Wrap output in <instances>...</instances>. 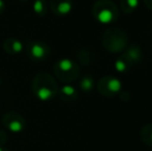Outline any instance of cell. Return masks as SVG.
I'll list each match as a JSON object with an SVG mask.
<instances>
[{
  "label": "cell",
  "instance_id": "6da1fadb",
  "mask_svg": "<svg viewBox=\"0 0 152 151\" xmlns=\"http://www.w3.org/2000/svg\"><path fill=\"white\" fill-rule=\"evenodd\" d=\"M58 89L59 87L54 77L47 71H40L32 79V93L40 101H52L58 93Z\"/></svg>",
  "mask_w": 152,
  "mask_h": 151
},
{
  "label": "cell",
  "instance_id": "7a4b0ae2",
  "mask_svg": "<svg viewBox=\"0 0 152 151\" xmlns=\"http://www.w3.org/2000/svg\"><path fill=\"white\" fill-rule=\"evenodd\" d=\"M102 44L111 53H120L129 44L128 35L122 28L111 26L102 35Z\"/></svg>",
  "mask_w": 152,
  "mask_h": 151
},
{
  "label": "cell",
  "instance_id": "3957f363",
  "mask_svg": "<svg viewBox=\"0 0 152 151\" xmlns=\"http://www.w3.org/2000/svg\"><path fill=\"white\" fill-rule=\"evenodd\" d=\"M120 9L112 0H97L92 6V15L100 24H114L119 18Z\"/></svg>",
  "mask_w": 152,
  "mask_h": 151
},
{
  "label": "cell",
  "instance_id": "277c9868",
  "mask_svg": "<svg viewBox=\"0 0 152 151\" xmlns=\"http://www.w3.org/2000/svg\"><path fill=\"white\" fill-rule=\"evenodd\" d=\"M54 75L58 80L64 83H72L80 77L81 69L75 60L69 58H61L54 64Z\"/></svg>",
  "mask_w": 152,
  "mask_h": 151
},
{
  "label": "cell",
  "instance_id": "5b68a950",
  "mask_svg": "<svg viewBox=\"0 0 152 151\" xmlns=\"http://www.w3.org/2000/svg\"><path fill=\"white\" fill-rule=\"evenodd\" d=\"M25 50L28 58L36 62L47 61L52 54L50 44L42 40H27L25 44Z\"/></svg>",
  "mask_w": 152,
  "mask_h": 151
},
{
  "label": "cell",
  "instance_id": "8992f818",
  "mask_svg": "<svg viewBox=\"0 0 152 151\" xmlns=\"http://www.w3.org/2000/svg\"><path fill=\"white\" fill-rule=\"evenodd\" d=\"M97 91L106 97H113L118 95L122 90V83L114 76H104L96 84Z\"/></svg>",
  "mask_w": 152,
  "mask_h": 151
},
{
  "label": "cell",
  "instance_id": "52a82bcc",
  "mask_svg": "<svg viewBox=\"0 0 152 151\" xmlns=\"http://www.w3.org/2000/svg\"><path fill=\"white\" fill-rule=\"evenodd\" d=\"M2 124L12 133H21L26 128V120L20 113L8 111L2 117Z\"/></svg>",
  "mask_w": 152,
  "mask_h": 151
},
{
  "label": "cell",
  "instance_id": "ba28073f",
  "mask_svg": "<svg viewBox=\"0 0 152 151\" xmlns=\"http://www.w3.org/2000/svg\"><path fill=\"white\" fill-rule=\"evenodd\" d=\"M50 8L57 17H65L74 7L72 0H50Z\"/></svg>",
  "mask_w": 152,
  "mask_h": 151
},
{
  "label": "cell",
  "instance_id": "9c48e42d",
  "mask_svg": "<svg viewBox=\"0 0 152 151\" xmlns=\"http://www.w3.org/2000/svg\"><path fill=\"white\" fill-rule=\"evenodd\" d=\"M2 47H3V50L5 51V53H7L10 55L20 54L25 49V44L20 39H18L16 37L6 38L3 42Z\"/></svg>",
  "mask_w": 152,
  "mask_h": 151
},
{
  "label": "cell",
  "instance_id": "30bf717a",
  "mask_svg": "<svg viewBox=\"0 0 152 151\" xmlns=\"http://www.w3.org/2000/svg\"><path fill=\"white\" fill-rule=\"evenodd\" d=\"M60 99L64 103H72L78 98V91L72 85L65 84L58 89V93Z\"/></svg>",
  "mask_w": 152,
  "mask_h": 151
},
{
  "label": "cell",
  "instance_id": "8fae6325",
  "mask_svg": "<svg viewBox=\"0 0 152 151\" xmlns=\"http://www.w3.org/2000/svg\"><path fill=\"white\" fill-rule=\"evenodd\" d=\"M124 54L129 58V60L132 62V64L134 63H140L143 60V51L142 48L139 44L137 42H132V44H128L127 48L125 49Z\"/></svg>",
  "mask_w": 152,
  "mask_h": 151
},
{
  "label": "cell",
  "instance_id": "7c38bea8",
  "mask_svg": "<svg viewBox=\"0 0 152 151\" xmlns=\"http://www.w3.org/2000/svg\"><path fill=\"white\" fill-rule=\"evenodd\" d=\"M76 57L82 65H91L95 60V54L87 48L80 49L76 53Z\"/></svg>",
  "mask_w": 152,
  "mask_h": 151
},
{
  "label": "cell",
  "instance_id": "4fadbf2b",
  "mask_svg": "<svg viewBox=\"0 0 152 151\" xmlns=\"http://www.w3.org/2000/svg\"><path fill=\"white\" fill-rule=\"evenodd\" d=\"M132 65H134L132 62L129 60V58H128L124 53L121 54L120 56L116 59V61H115V69H116V71H118V73H121V74L128 71L132 69Z\"/></svg>",
  "mask_w": 152,
  "mask_h": 151
},
{
  "label": "cell",
  "instance_id": "5bb4252c",
  "mask_svg": "<svg viewBox=\"0 0 152 151\" xmlns=\"http://www.w3.org/2000/svg\"><path fill=\"white\" fill-rule=\"evenodd\" d=\"M141 139H142L143 143L146 144L152 148V124L151 123H147V124L143 125L142 129H141Z\"/></svg>",
  "mask_w": 152,
  "mask_h": 151
},
{
  "label": "cell",
  "instance_id": "9a60e30c",
  "mask_svg": "<svg viewBox=\"0 0 152 151\" xmlns=\"http://www.w3.org/2000/svg\"><path fill=\"white\" fill-rule=\"evenodd\" d=\"M95 83H94V79L91 75H85L82 77L80 80V88L83 92L85 93H90L93 90Z\"/></svg>",
  "mask_w": 152,
  "mask_h": 151
},
{
  "label": "cell",
  "instance_id": "2e32d148",
  "mask_svg": "<svg viewBox=\"0 0 152 151\" xmlns=\"http://www.w3.org/2000/svg\"><path fill=\"white\" fill-rule=\"evenodd\" d=\"M139 6V0H120V10L123 14L129 15Z\"/></svg>",
  "mask_w": 152,
  "mask_h": 151
},
{
  "label": "cell",
  "instance_id": "e0dca14e",
  "mask_svg": "<svg viewBox=\"0 0 152 151\" xmlns=\"http://www.w3.org/2000/svg\"><path fill=\"white\" fill-rule=\"evenodd\" d=\"M48 2L47 0H35L32 4L33 12L38 17H45L48 12Z\"/></svg>",
  "mask_w": 152,
  "mask_h": 151
},
{
  "label": "cell",
  "instance_id": "ac0fdd59",
  "mask_svg": "<svg viewBox=\"0 0 152 151\" xmlns=\"http://www.w3.org/2000/svg\"><path fill=\"white\" fill-rule=\"evenodd\" d=\"M7 139H8V136L6 133V131L0 129V146H3L7 142Z\"/></svg>",
  "mask_w": 152,
  "mask_h": 151
},
{
  "label": "cell",
  "instance_id": "d6986e66",
  "mask_svg": "<svg viewBox=\"0 0 152 151\" xmlns=\"http://www.w3.org/2000/svg\"><path fill=\"white\" fill-rule=\"evenodd\" d=\"M144 4L148 9L152 10V0H144Z\"/></svg>",
  "mask_w": 152,
  "mask_h": 151
},
{
  "label": "cell",
  "instance_id": "ffe728a7",
  "mask_svg": "<svg viewBox=\"0 0 152 151\" xmlns=\"http://www.w3.org/2000/svg\"><path fill=\"white\" fill-rule=\"evenodd\" d=\"M4 9H5V3L3 0H0V15L3 14Z\"/></svg>",
  "mask_w": 152,
  "mask_h": 151
},
{
  "label": "cell",
  "instance_id": "44dd1931",
  "mask_svg": "<svg viewBox=\"0 0 152 151\" xmlns=\"http://www.w3.org/2000/svg\"><path fill=\"white\" fill-rule=\"evenodd\" d=\"M0 151H10V150L6 149V148H4L3 146H0Z\"/></svg>",
  "mask_w": 152,
  "mask_h": 151
},
{
  "label": "cell",
  "instance_id": "7402d4cb",
  "mask_svg": "<svg viewBox=\"0 0 152 151\" xmlns=\"http://www.w3.org/2000/svg\"><path fill=\"white\" fill-rule=\"evenodd\" d=\"M20 1H22V2H27L28 0H20Z\"/></svg>",
  "mask_w": 152,
  "mask_h": 151
},
{
  "label": "cell",
  "instance_id": "603a6c76",
  "mask_svg": "<svg viewBox=\"0 0 152 151\" xmlns=\"http://www.w3.org/2000/svg\"><path fill=\"white\" fill-rule=\"evenodd\" d=\"M0 85H1V77H0Z\"/></svg>",
  "mask_w": 152,
  "mask_h": 151
}]
</instances>
